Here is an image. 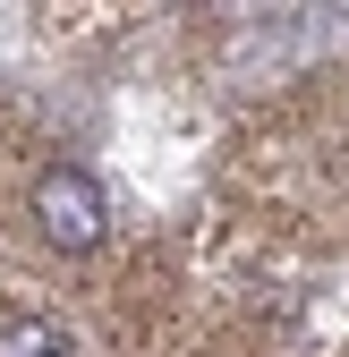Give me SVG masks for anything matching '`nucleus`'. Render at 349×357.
Here are the masks:
<instances>
[{
	"label": "nucleus",
	"instance_id": "1",
	"mask_svg": "<svg viewBox=\"0 0 349 357\" xmlns=\"http://www.w3.org/2000/svg\"><path fill=\"white\" fill-rule=\"evenodd\" d=\"M26 213H34L43 247H60V255H94L103 230H111V196H103V178L85 170V162H43Z\"/></svg>",
	"mask_w": 349,
	"mask_h": 357
},
{
	"label": "nucleus",
	"instance_id": "2",
	"mask_svg": "<svg viewBox=\"0 0 349 357\" xmlns=\"http://www.w3.org/2000/svg\"><path fill=\"white\" fill-rule=\"evenodd\" d=\"M0 357H77V340L52 315H17V324H0Z\"/></svg>",
	"mask_w": 349,
	"mask_h": 357
}]
</instances>
